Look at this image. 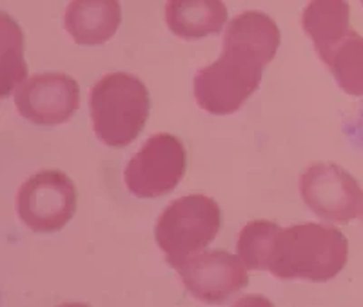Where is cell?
Segmentation results:
<instances>
[{"mask_svg":"<svg viewBox=\"0 0 363 307\" xmlns=\"http://www.w3.org/2000/svg\"><path fill=\"white\" fill-rule=\"evenodd\" d=\"M322 62L335 75L336 82L347 95L363 99V37L351 29L336 44Z\"/></svg>","mask_w":363,"mask_h":307,"instance_id":"obj_13","label":"cell"},{"mask_svg":"<svg viewBox=\"0 0 363 307\" xmlns=\"http://www.w3.org/2000/svg\"><path fill=\"white\" fill-rule=\"evenodd\" d=\"M362 2H363V0H362Z\"/></svg>","mask_w":363,"mask_h":307,"instance_id":"obj_15","label":"cell"},{"mask_svg":"<svg viewBox=\"0 0 363 307\" xmlns=\"http://www.w3.org/2000/svg\"><path fill=\"white\" fill-rule=\"evenodd\" d=\"M277 22L262 11H245L231 21L218 60L194 77L196 104L213 115H231L258 89L267 64L280 46Z\"/></svg>","mask_w":363,"mask_h":307,"instance_id":"obj_2","label":"cell"},{"mask_svg":"<svg viewBox=\"0 0 363 307\" xmlns=\"http://www.w3.org/2000/svg\"><path fill=\"white\" fill-rule=\"evenodd\" d=\"M300 195L316 216L335 224L354 221L363 206V191L351 173L336 164H313L300 179Z\"/></svg>","mask_w":363,"mask_h":307,"instance_id":"obj_7","label":"cell"},{"mask_svg":"<svg viewBox=\"0 0 363 307\" xmlns=\"http://www.w3.org/2000/svg\"><path fill=\"white\" fill-rule=\"evenodd\" d=\"M79 195L73 180L58 169L31 174L17 193V215L31 231L57 233L73 218Z\"/></svg>","mask_w":363,"mask_h":307,"instance_id":"obj_5","label":"cell"},{"mask_svg":"<svg viewBox=\"0 0 363 307\" xmlns=\"http://www.w3.org/2000/svg\"><path fill=\"white\" fill-rule=\"evenodd\" d=\"M122 22L118 0H71L64 28L80 46H100L115 37Z\"/></svg>","mask_w":363,"mask_h":307,"instance_id":"obj_10","label":"cell"},{"mask_svg":"<svg viewBox=\"0 0 363 307\" xmlns=\"http://www.w3.org/2000/svg\"><path fill=\"white\" fill-rule=\"evenodd\" d=\"M245 267L240 257L218 250L191 255L177 271L194 298L206 303H222L249 284Z\"/></svg>","mask_w":363,"mask_h":307,"instance_id":"obj_8","label":"cell"},{"mask_svg":"<svg viewBox=\"0 0 363 307\" xmlns=\"http://www.w3.org/2000/svg\"><path fill=\"white\" fill-rule=\"evenodd\" d=\"M222 225V209L215 199L187 195L173 202L158 216L155 240L173 269L191 255L200 253L215 240Z\"/></svg>","mask_w":363,"mask_h":307,"instance_id":"obj_4","label":"cell"},{"mask_svg":"<svg viewBox=\"0 0 363 307\" xmlns=\"http://www.w3.org/2000/svg\"><path fill=\"white\" fill-rule=\"evenodd\" d=\"M301 26L313 40L318 57L323 58L351 31V8L347 0H313L303 15Z\"/></svg>","mask_w":363,"mask_h":307,"instance_id":"obj_12","label":"cell"},{"mask_svg":"<svg viewBox=\"0 0 363 307\" xmlns=\"http://www.w3.org/2000/svg\"><path fill=\"white\" fill-rule=\"evenodd\" d=\"M24 35L9 15L2 13V96L15 91L24 82L28 67L24 62Z\"/></svg>","mask_w":363,"mask_h":307,"instance_id":"obj_14","label":"cell"},{"mask_svg":"<svg viewBox=\"0 0 363 307\" xmlns=\"http://www.w3.org/2000/svg\"><path fill=\"white\" fill-rule=\"evenodd\" d=\"M238 257L247 269L269 271L280 280H333L347 264L349 244L335 228L298 224L281 229L269 221H252L238 235Z\"/></svg>","mask_w":363,"mask_h":307,"instance_id":"obj_1","label":"cell"},{"mask_svg":"<svg viewBox=\"0 0 363 307\" xmlns=\"http://www.w3.org/2000/svg\"><path fill=\"white\" fill-rule=\"evenodd\" d=\"M15 104L31 124H64L80 106L79 84L64 73H40L15 87Z\"/></svg>","mask_w":363,"mask_h":307,"instance_id":"obj_9","label":"cell"},{"mask_svg":"<svg viewBox=\"0 0 363 307\" xmlns=\"http://www.w3.org/2000/svg\"><path fill=\"white\" fill-rule=\"evenodd\" d=\"M187 167L186 147L174 135L157 133L129 160L124 180L138 199H158L180 184Z\"/></svg>","mask_w":363,"mask_h":307,"instance_id":"obj_6","label":"cell"},{"mask_svg":"<svg viewBox=\"0 0 363 307\" xmlns=\"http://www.w3.org/2000/svg\"><path fill=\"white\" fill-rule=\"evenodd\" d=\"M227 21L223 0H167L165 24L177 37L194 40L220 33Z\"/></svg>","mask_w":363,"mask_h":307,"instance_id":"obj_11","label":"cell"},{"mask_svg":"<svg viewBox=\"0 0 363 307\" xmlns=\"http://www.w3.org/2000/svg\"><path fill=\"white\" fill-rule=\"evenodd\" d=\"M89 111L96 138L118 150L140 135L151 111V99L142 80L118 71L91 87Z\"/></svg>","mask_w":363,"mask_h":307,"instance_id":"obj_3","label":"cell"}]
</instances>
